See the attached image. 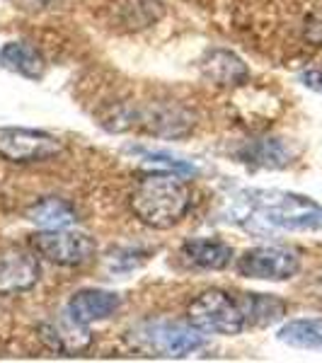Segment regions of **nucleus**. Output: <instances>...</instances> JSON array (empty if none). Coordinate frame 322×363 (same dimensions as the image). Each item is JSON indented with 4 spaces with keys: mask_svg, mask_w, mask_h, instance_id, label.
<instances>
[{
    "mask_svg": "<svg viewBox=\"0 0 322 363\" xmlns=\"http://www.w3.org/2000/svg\"><path fill=\"white\" fill-rule=\"evenodd\" d=\"M131 211L143 225L153 230H170L182 223L191 208V191L179 172H148L131 191Z\"/></svg>",
    "mask_w": 322,
    "mask_h": 363,
    "instance_id": "f257e3e1",
    "label": "nucleus"
},
{
    "mask_svg": "<svg viewBox=\"0 0 322 363\" xmlns=\"http://www.w3.org/2000/svg\"><path fill=\"white\" fill-rule=\"evenodd\" d=\"M240 216L262 220L269 228H284V230L322 228V206H318L313 199L277 189L243 191L240 194Z\"/></svg>",
    "mask_w": 322,
    "mask_h": 363,
    "instance_id": "f03ea898",
    "label": "nucleus"
},
{
    "mask_svg": "<svg viewBox=\"0 0 322 363\" xmlns=\"http://www.w3.org/2000/svg\"><path fill=\"white\" fill-rule=\"evenodd\" d=\"M187 320L204 335L235 337L243 330H248V318H245L240 298H233L221 289L199 294L187 308Z\"/></svg>",
    "mask_w": 322,
    "mask_h": 363,
    "instance_id": "7ed1b4c3",
    "label": "nucleus"
},
{
    "mask_svg": "<svg viewBox=\"0 0 322 363\" xmlns=\"http://www.w3.org/2000/svg\"><path fill=\"white\" fill-rule=\"evenodd\" d=\"M63 153V143L56 136L39 128L25 126H0V157L17 165L54 160Z\"/></svg>",
    "mask_w": 322,
    "mask_h": 363,
    "instance_id": "20e7f679",
    "label": "nucleus"
},
{
    "mask_svg": "<svg viewBox=\"0 0 322 363\" xmlns=\"http://www.w3.org/2000/svg\"><path fill=\"white\" fill-rule=\"evenodd\" d=\"M235 272L257 281H289L301 272V255L284 245H260L238 257Z\"/></svg>",
    "mask_w": 322,
    "mask_h": 363,
    "instance_id": "39448f33",
    "label": "nucleus"
},
{
    "mask_svg": "<svg viewBox=\"0 0 322 363\" xmlns=\"http://www.w3.org/2000/svg\"><path fill=\"white\" fill-rule=\"evenodd\" d=\"M138 342L143 344L148 351L160 356H184L191 351L201 349L206 344L204 332L196 330L189 320H155L145 322L143 327H138L136 332Z\"/></svg>",
    "mask_w": 322,
    "mask_h": 363,
    "instance_id": "423d86ee",
    "label": "nucleus"
},
{
    "mask_svg": "<svg viewBox=\"0 0 322 363\" xmlns=\"http://www.w3.org/2000/svg\"><path fill=\"white\" fill-rule=\"evenodd\" d=\"M32 250L39 257L54 262L58 267H83L95 257L97 245L85 233H73L68 228L61 230H39L29 240Z\"/></svg>",
    "mask_w": 322,
    "mask_h": 363,
    "instance_id": "0eeeda50",
    "label": "nucleus"
},
{
    "mask_svg": "<svg viewBox=\"0 0 322 363\" xmlns=\"http://www.w3.org/2000/svg\"><path fill=\"white\" fill-rule=\"evenodd\" d=\"M42 274L37 252L25 247L0 250V296H17L34 289Z\"/></svg>",
    "mask_w": 322,
    "mask_h": 363,
    "instance_id": "6e6552de",
    "label": "nucleus"
},
{
    "mask_svg": "<svg viewBox=\"0 0 322 363\" xmlns=\"http://www.w3.org/2000/svg\"><path fill=\"white\" fill-rule=\"evenodd\" d=\"M121 308V298L114 291L104 289H83L70 296L66 315L78 325H92V322L112 318L116 310Z\"/></svg>",
    "mask_w": 322,
    "mask_h": 363,
    "instance_id": "1a4fd4ad",
    "label": "nucleus"
},
{
    "mask_svg": "<svg viewBox=\"0 0 322 363\" xmlns=\"http://www.w3.org/2000/svg\"><path fill=\"white\" fill-rule=\"evenodd\" d=\"M201 75L221 87H240L250 80V68L238 54L228 49H211L199 63Z\"/></svg>",
    "mask_w": 322,
    "mask_h": 363,
    "instance_id": "9d476101",
    "label": "nucleus"
},
{
    "mask_svg": "<svg viewBox=\"0 0 322 363\" xmlns=\"http://www.w3.org/2000/svg\"><path fill=\"white\" fill-rule=\"evenodd\" d=\"M39 339L58 354H75V351H83L92 344L87 327L73 322L68 315H63L61 320L42 322L39 325Z\"/></svg>",
    "mask_w": 322,
    "mask_h": 363,
    "instance_id": "9b49d317",
    "label": "nucleus"
},
{
    "mask_svg": "<svg viewBox=\"0 0 322 363\" xmlns=\"http://www.w3.org/2000/svg\"><path fill=\"white\" fill-rule=\"evenodd\" d=\"M179 255L184 257L187 264L206 269V272H223L233 264L235 259V252L228 242L216 238H194L187 240L179 250Z\"/></svg>",
    "mask_w": 322,
    "mask_h": 363,
    "instance_id": "f8f14e48",
    "label": "nucleus"
},
{
    "mask_svg": "<svg viewBox=\"0 0 322 363\" xmlns=\"http://www.w3.org/2000/svg\"><path fill=\"white\" fill-rule=\"evenodd\" d=\"M0 66L27 80H42L46 73L42 51L29 42H17V39L0 46Z\"/></svg>",
    "mask_w": 322,
    "mask_h": 363,
    "instance_id": "ddd939ff",
    "label": "nucleus"
},
{
    "mask_svg": "<svg viewBox=\"0 0 322 363\" xmlns=\"http://www.w3.org/2000/svg\"><path fill=\"white\" fill-rule=\"evenodd\" d=\"M25 218L37 228H42V230H61V228L73 225L78 220V213L63 199L46 196L25 211Z\"/></svg>",
    "mask_w": 322,
    "mask_h": 363,
    "instance_id": "4468645a",
    "label": "nucleus"
},
{
    "mask_svg": "<svg viewBox=\"0 0 322 363\" xmlns=\"http://www.w3.org/2000/svg\"><path fill=\"white\" fill-rule=\"evenodd\" d=\"M238 157L245 165L279 169L291 162V150L277 138H257V140H248L238 150Z\"/></svg>",
    "mask_w": 322,
    "mask_h": 363,
    "instance_id": "2eb2a0df",
    "label": "nucleus"
},
{
    "mask_svg": "<svg viewBox=\"0 0 322 363\" xmlns=\"http://www.w3.org/2000/svg\"><path fill=\"white\" fill-rule=\"evenodd\" d=\"M277 339L294 349L322 351V318H298L289 320L277 332Z\"/></svg>",
    "mask_w": 322,
    "mask_h": 363,
    "instance_id": "dca6fc26",
    "label": "nucleus"
},
{
    "mask_svg": "<svg viewBox=\"0 0 322 363\" xmlns=\"http://www.w3.org/2000/svg\"><path fill=\"white\" fill-rule=\"evenodd\" d=\"M248 318V327H267L279 322L286 315V303L277 296L267 294H245L240 298Z\"/></svg>",
    "mask_w": 322,
    "mask_h": 363,
    "instance_id": "f3484780",
    "label": "nucleus"
},
{
    "mask_svg": "<svg viewBox=\"0 0 322 363\" xmlns=\"http://www.w3.org/2000/svg\"><path fill=\"white\" fill-rule=\"evenodd\" d=\"M162 17L160 0H124L121 5V22L131 29L150 27Z\"/></svg>",
    "mask_w": 322,
    "mask_h": 363,
    "instance_id": "a211bd4d",
    "label": "nucleus"
},
{
    "mask_svg": "<svg viewBox=\"0 0 322 363\" xmlns=\"http://www.w3.org/2000/svg\"><path fill=\"white\" fill-rule=\"evenodd\" d=\"M303 39L310 46L322 49V10H313L303 22Z\"/></svg>",
    "mask_w": 322,
    "mask_h": 363,
    "instance_id": "6ab92c4d",
    "label": "nucleus"
},
{
    "mask_svg": "<svg viewBox=\"0 0 322 363\" xmlns=\"http://www.w3.org/2000/svg\"><path fill=\"white\" fill-rule=\"evenodd\" d=\"M301 83L310 87V90L315 92H322V68L318 70H306V73L301 75Z\"/></svg>",
    "mask_w": 322,
    "mask_h": 363,
    "instance_id": "aec40b11",
    "label": "nucleus"
}]
</instances>
